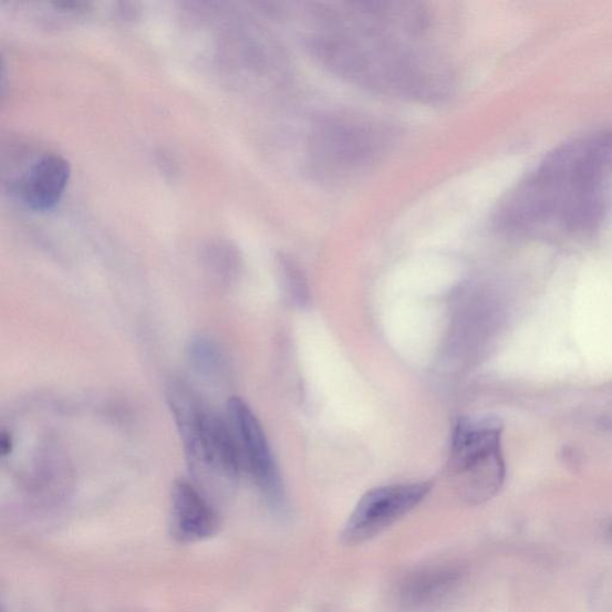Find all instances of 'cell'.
Returning <instances> with one entry per match:
<instances>
[{"label": "cell", "mask_w": 612, "mask_h": 612, "mask_svg": "<svg viewBox=\"0 0 612 612\" xmlns=\"http://www.w3.org/2000/svg\"><path fill=\"white\" fill-rule=\"evenodd\" d=\"M280 272L283 288H286L293 303L300 307L307 304L309 301L308 281L301 268L290 259L281 258Z\"/></svg>", "instance_id": "8fae6325"}, {"label": "cell", "mask_w": 612, "mask_h": 612, "mask_svg": "<svg viewBox=\"0 0 612 612\" xmlns=\"http://www.w3.org/2000/svg\"><path fill=\"white\" fill-rule=\"evenodd\" d=\"M432 487V483L425 481L369 490L356 504L343 528L341 542L354 547L375 539L421 505L429 495Z\"/></svg>", "instance_id": "8992f818"}, {"label": "cell", "mask_w": 612, "mask_h": 612, "mask_svg": "<svg viewBox=\"0 0 612 612\" xmlns=\"http://www.w3.org/2000/svg\"><path fill=\"white\" fill-rule=\"evenodd\" d=\"M227 416L240 453L243 473H248L267 505L276 514H286V488L258 416L240 397L229 400Z\"/></svg>", "instance_id": "5b68a950"}, {"label": "cell", "mask_w": 612, "mask_h": 612, "mask_svg": "<svg viewBox=\"0 0 612 612\" xmlns=\"http://www.w3.org/2000/svg\"><path fill=\"white\" fill-rule=\"evenodd\" d=\"M460 574L452 567L415 572L402 582L398 600L403 608L423 609L439 603L458 585Z\"/></svg>", "instance_id": "9c48e42d"}, {"label": "cell", "mask_w": 612, "mask_h": 612, "mask_svg": "<svg viewBox=\"0 0 612 612\" xmlns=\"http://www.w3.org/2000/svg\"><path fill=\"white\" fill-rule=\"evenodd\" d=\"M610 536L612 537V526L610 527Z\"/></svg>", "instance_id": "7c38bea8"}, {"label": "cell", "mask_w": 612, "mask_h": 612, "mask_svg": "<svg viewBox=\"0 0 612 612\" xmlns=\"http://www.w3.org/2000/svg\"><path fill=\"white\" fill-rule=\"evenodd\" d=\"M168 401L193 474L221 484L237 481L243 468L228 416L185 382L172 383Z\"/></svg>", "instance_id": "7a4b0ae2"}, {"label": "cell", "mask_w": 612, "mask_h": 612, "mask_svg": "<svg viewBox=\"0 0 612 612\" xmlns=\"http://www.w3.org/2000/svg\"><path fill=\"white\" fill-rule=\"evenodd\" d=\"M170 530L180 543L210 539L219 529V518L203 490L187 480L174 483L170 492Z\"/></svg>", "instance_id": "52a82bcc"}, {"label": "cell", "mask_w": 612, "mask_h": 612, "mask_svg": "<svg viewBox=\"0 0 612 612\" xmlns=\"http://www.w3.org/2000/svg\"><path fill=\"white\" fill-rule=\"evenodd\" d=\"M502 424L496 417H460L446 471L458 496L479 505L495 498L505 483Z\"/></svg>", "instance_id": "277c9868"}, {"label": "cell", "mask_w": 612, "mask_h": 612, "mask_svg": "<svg viewBox=\"0 0 612 612\" xmlns=\"http://www.w3.org/2000/svg\"><path fill=\"white\" fill-rule=\"evenodd\" d=\"M71 168L62 156L48 155L38 160L20 184L23 203L35 211H48L62 199Z\"/></svg>", "instance_id": "ba28073f"}, {"label": "cell", "mask_w": 612, "mask_h": 612, "mask_svg": "<svg viewBox=\"0 0 612 612\" xmlns=\"http://www.w3.org/2000/svg\"><path fill=\"white\" fill-rule=\"evenodd\" d=\"M304 42L319 64L372 93L438 102L452 94L454 74L421 46L427 14L416 3H311Z\"/></svg>", "instance_id": "6da1fadb"}, {"label": "cell", "mask_w": 612, "mask_h": 612, "mask_svg": "<svg viewBox=\"0 0 612 612\" xmlns=\"http://www.w3.org/2000/svg\"><path fill=\"white\" fill-rule=\"evenodd\" d=\"M188 356L191 365L207 377L221 376L226 369L224 354L211 339L203 336L193 339L189 343Z\"/></svg>", "instance_id": "30bf717a"}, {"label": "cell", "mask_w": 612, "mask_h": 612, "mask_svg": "<svg viewBox=\"0 0 612 612\" xmlns=\"http://www.w3.org/2000/svg\"><path fill=\"white\" fill-rule=\"evenodd\" d=\"M394 134L378 123L335 117L319 124L308 141L310 173L324 183H346L365 174L390 152Z\"/></svg>", "instance_id": "3957f363"}]
</instances>
